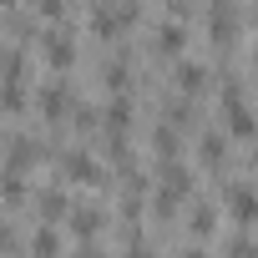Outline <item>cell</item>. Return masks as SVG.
Listing matches in <instances>:
<instances>
[{"mask_svg": "<svg viewBox=\"0 0 258 258\" xmlns=\"http://www.w3.org/2000/svg\"><path fill=\"white\" fill-rule=\"evenodd\" d=\"M223 132H228V137H253V132H258V116H253V106L243 101L238 86L223 91Z\"/></svg>", "mask_w": 258, "mask_h": 258, "instance_id": "obj_1", "label": "cell"}, {"mask_svg": "<svg viewBox=\"0 0 258 258\" xmlns=\"http://www.w3.org/2000/svg\"><path fill=\"white\" fill-rule=\"evenodd\" d=\"M137 21V6H96L91 11V26L101 31V36H111V31H121V26H132Z\"/></svg>", "mask_w": 258, "mask_h": 258, "instance_id": "obj_2", "label": "cell"}, {"mask_svg": "<svg viewBox=\"0 0 258 258\" xmlns=\"http://www.w3.org/2000/svg\"><path fill=\"white\" fill-rule=\"evenodd\" d=\"M41 111H46V116H51V121H61V116H66V111H71V86H66V81H61V76H56V81H46V86H41Z\"/></svg>", "mask_w": 258, "mask_h": 258, "instance_id": "obj_3", "label": "cell"}, {"mask_svg": "<svg viewBox=\"0 0 258 258\" xmlns=\"http://www.w3.org/2000/svg\"><path fill=\"white\" fill-rule=\"evenodd\" d=\"M157 192H167V198H187L192 192V172L182 167V162H162V177H157Z\"/></svg>", "mask_w": 258, "mask_h": 258, "instance_id": "obj_4", "label": "cell"}, {"mask_svg": "<svg viewBox=\"0 0 258 258\" xmlns=\"http://www.w3.org/2000/svg\"><path fill=\"white\" fill-rule=\"evenodd\" d=\"M228 213L238 223H258V187H248V182L228 187Z\"/></svg>", "mask_w": 258, "mask_h": 258, "instance_id": "obj_5", "label": "cell"}, {"mask_svg": "<svg viewBox=\"0 0 258 258\" xmlns=\"http://www.w3.org/2000/svg\"><path fill=\"white\" fill-rule=\"evenodd\" d=\"M208 26H213V41H228V36L238 31V6H228V0L208 6Z\"/></svg>", "mask_w": 258, "mask_h": 258, "instance_id": "obj_6", "label": "cell"}, {"mask_svg": "<svg viewBox=\"0 0 258 258\" xmlns=\"http://www.w3.org/2000/svg\"><path fill=\"white\" fill-rule=\"evenodd\" d=\"M46 61H51V66H71V61H76V41H71L66 31H51V36H46Z\"/></svg>", "mask_w": 258, "mask_h": 258, "instance_id": "obj_7", "label": "cell"}, {"mask_svg": "<svg viewBox=\"0 0 258 258\" xmlns=\"http://www.w3.org/2000/svg\"><path fill=\"white\" fill-rule=\"evenodd\" d=\"M66 172H71L76 182H96V177H101L96 157H91V152H81V147H76V152H66Z\"/></svg>", "mask_w": 258, "mask_h": 258, "instance_id": "obj_8", "label": "cell"}, {"mask_svg": "<svg viewBox=\"0 0 258 258\" xmlns=\"http://www.w3.org/2000/svg\"><path fill=\"white\" fill-rule=\"evenodd\" d=\"M182 41H187V26H182L177 11H172V16L157 26V46H162V51H182Z\"/></svg>", "mask_w": 258, "mask_h": 258, "instance_id": "obj_9", "label": "cell"}, {"mask_svg": "<svg viewBox=\"0 0 258 258\" xmlns=\"http://www.w3.org/2000/svg\"><path fill=\"white\" fill-rule=\"evenodd\" d=\"M177 86L198 96V91L208 86V66H203V61H177Z\"/></svg>", "mask_w": 258, "mask_h": 258, "instance_id": "obj_10", "label": "cell"}, {"mask_svg": "<svg viewBox=\"0 0 258 258\" xmlns=\"http://www.w3.org/2000/svg\"><path fill=\"white\" fill-rule=\"evenodd\" d=\"M31 258H61V233L46 223V228H36V238H31Z\"/></svg>", "mask_w": 258, "mask_h": 258, "instance_id": "obj_11", "label": "cell"}, {"mask_svg": "<svg viewBox=\"0 0 258 258\" xmlns=\"http://www.w3.org/2000/svg\"><path fill=\"white\" fill-rule=\"evenodd\" d=\"M126 121H132V101H126V96L106 101V132H111V137H121V132H126Z\"/></svg>", "mask_w": 258, "mask_h": 258, "instance_id": "obj_12", "label": "cell"}, {"mask_svg": "<svg viewBox=\"0 0 258 258\" xmlns=\"http://www.w3.org/2000/svg\"><path fill=\"white\" fill-rule=\"evenodd\" d=\"M71 228H76V233L91 243V233L101 228V208H71Z\"/></svg>", "mask_w": 258, "mask_h": 258, "instance_id": "obj_13", "label": "cell"}, {"mask_svg": "<svg viewBox=\"0 0 258 258\" xmlns=\"http://www.w3.org/2000/svg\"><path fill=\"white\" fill-rule=\"evenodd\" d=\"M198 152H203V162H223V152H228V137H223V132H203Z\"/></svg>", "mask_w": 258, "mask_h": 258, "instance_id": "obj_14", "label": "cell"}, {"mask_svg": "<svg viewBox=\"0 0 258 258\" xmlns=\"http://www.w3.org/2000/svg\"><path fill=\"white\" fill-rule=\"evenodd\" d=\"M41 213H46V223H51V218H61V213H71L66 192H61V187H46V192H41Z\"/></svg>", "mask_w": 258, "mask_h": 258, "instance_id": "obj_15", "label": "cell"}, {"mask_svg": "<svg viewBox=\"0 0 258 258\" xmlns=\"http://www.w3.org/2000/svg\"><path fill=\"white\" fill-rule=\"evenodd\" d=\"M228 253H233V258H258V243H253L248 233H238V238L228 243Z\"/></svg>", "mask_w": 258, "mask_h": 258, "instance_id": "obj_16", "label": "cell"}, {"mask_svg": "<svg viewBox=\"0 0 258 258\" xmlns=\"http://www.w3.org/2000/svg\"><path fill=\"white\" fill-rule=\"evenodd\" d=\"M106 86H111V91L126 86V61H106Z\"/></svg>", "mask_w": 258, "mask_h": 258, "instance_id": "obj_17", "label": "cell"}, {"mask_svg": "<svg viewBox=\"0 0 258 258\" xmlns=\"http://www.w3.org/2000/svg\"><path fill=\"white\" fill-rule=\"evenodd\" d=\"M192 228H198L203 238L213 233V208H208V203H198V208H192Z\"/></svg>", "mask_w": 258, "mask_h": 258, "instance_id": "obj_18", "label": "cell"}, {"mask_svg": "<svg viewBox=\"0 0 258 258\" xmlns=\"http://www.w3.org/2000/svg\"><path fill=\"white\" fill-rule=\"evenodd\" d=\"M121 258H152V248H147L142 238H132V243H126V253H121Z\"/></svg>", "mask_w": 258, "mask_h": 258, "instance_id": "obj_19", "label": "cell"}, {"mask_svg": "<svg viewBox=\"0 0 258 258\" xmlns=\"http://www.w3.org/2000/svg\"><path fill=\"white\" fill-rule=\"evenodd\" d=\"M182 258H208V253H203V248H187V253H182Z\"/></svg>", "mask_w": 258, "mask_h": 258, "instance_id": "obj_20", "label": "cell"}]
</instances>
